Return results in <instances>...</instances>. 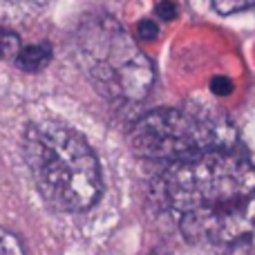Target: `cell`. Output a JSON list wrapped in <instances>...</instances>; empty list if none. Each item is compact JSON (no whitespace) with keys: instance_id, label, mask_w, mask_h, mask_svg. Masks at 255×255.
<instances>
[{"instance_id":"8992f818","label":"cell","mask_w":255,"mask_h":255,"mask_svg":"<svg viewBox=\"0 0 255 255\" xmlns=\"http://www.w3.org/2000/svg\"><path fill=\"white\" fill-rule=\"evenodd\" d=\"M0 255H25V247L11 231L0 226Z\"/></svg>"},{"instance_id":"9c48e42d","label":"cell","mask_w":255,"mask_h":255,"mask_svg":"<svg viewBox=\"0 0 255 255\" xmlns=\"http://www.w3.org/2000/svg\"><path fill=\"white\" fill-rule=\"evenodd\" d=\"M136 36H139L141 40H157V36H159L157 22L150 20V18L139 20V22H136Z\"/></svg>"},{"instance_id":"5b68a950","label":"cell","mask_w":255,"mask_h":255,"mask_svg":"<svg viewBox=\"0 0 255 255\" xmlns=\"http://www.w3.org/2000/svg\"><path fill=\"white\" fill-rule=\"evenodd\" d=\"M52 61V47L47 43H40V45H29V47L20 49L16 56V67H20L22 72H40L49 65Z\"/></svg>"},{"instance_id":"7a4b0ae2","label":"cell","mask_w":255,"mask_h":255,"mask_svg":"<svg viewBox=\"0 0 255 255\" xmlns=\"http://www.w3.org/2000/svg\"><path fill=\"white\" fill-rule=\"evenodd\" d=\"M22 154L47 206L58 213L90 211L103 195L101 166L83 134L63 124H31Z\"/></svg>"},{"instance_id":"277c9868","label":"cell","mask_w":255,"mask_h":255,"mask_svg":"<svg viewBox=\"0 0 255 255\" xmlns=\"http://www.w3.org/2000/svg\"><path fill=\"white\" fill-rule=\"evenodd\" d=\"M130 145L139 157L170 163L231 148L220 143V126L179 108H159L141 117L130 130Z\"/></svg>"},{"instance_id":"ba28073f","label":"cell","mask_w":255,"mask_h":255,"mask_svg":"<svg viewBox=\"0 0 255 255\" xmlns=\"http://www.w3.org/2000/svg\"><path fill=\"white\" fill-rule=\"evenodd\" d=\"M20 52V40L11 31H0V58L18 56Z\"/></svg>"},{"instance_id":"6da1fadb","label":"cell","mask_w":255,"mask_h":255,"mask_svg":"<svg viewBox=\"0 0 255 255\" xmlns=\"http://www.w3.org/2000/svg\"><path fill=\"white\" fill-rule=\"evenodd\" d=\"M161 184L188 242L220 253L255 242V163L240 148L170 163Z\"/></svg>"},{"instance_id":"52a82bcc","label":"cell","mask_w":255,"mask_h":255,"mask_svg":"<svg viewBox=\"0 0 255 255\" xmlns=\"http://www.w3.org/2000/svg\"><path fill=\"white\" fill-rule=\"evenodd\" d=\"M255 7V0H215L213 2V9L222 16H231V13L238 11H247V9Z\"/></svg>"},{"instance_id":"3957f363","label":"cell","mask_w":255,"mask_h":255,"mask_svg":"<svg viewBox=\"0 0 255 255\" xmlns=\"http://www.w3.org/2000/svg\"><path fill=\"white\" fill-rule=\"evenodd\" d=\"M88 74L108 97L143 101L154 83L150 58L130 40L117 20H101L81 38Z\"/></svg>"},{"instance_id":"8fae6325","label":"cell","mask_w":255,"mask_h":255,"mask_svg":"<svg viewBox=\"0 0 255 255\" xmlns=\"http://www.w3.org/2000/svg\"><path fill=\"white\" fill-rule=\"evenodd\" d=\"M154 13H157L161 20H175L177 13H179V9H177L175 2H168V0H163V2H159L157 7H154Z\"/></svg>"},{"instance_id":"30bf717a","label":"cell","mask_w":255,"mask_h":255,"mask_svg":"<svg viewBox=\"0 0 255 255\" xmlns=\"http://www.w3.org/2000/svg\"><path fill=\"white\" fill-rule=\"evenodd\" d=\"M211 90H213V94H217V97H229V94H233L235 85L229 76H213Z\"/></svg>"}]
</instances>
